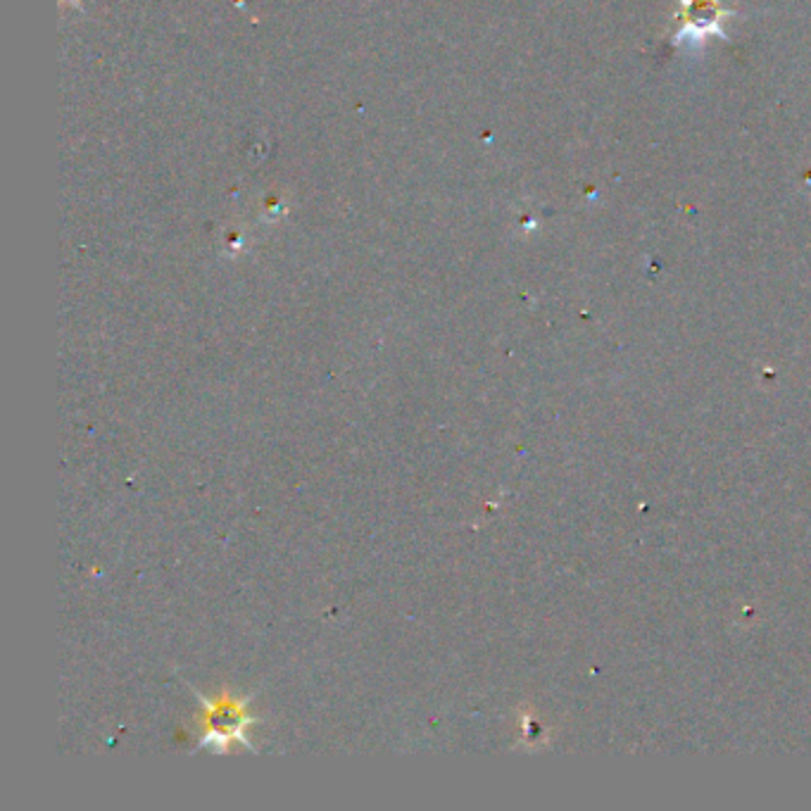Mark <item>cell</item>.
<instances>
[{
	"label": "cell",
	"mask_w": 811,
	"mask_h": 811,
	"mask_svg": "<svg viewBox=\"0 0 811 811\" xmlns=\"http://www.w3.org/2000/svg\"><path fill=\"white\" fill-rule=\"evenodd\" d=\"M205 745L224 750L231 740H246V728L252 719L246 714V700H236L231 694H221L219 700H205Z\"/></svg>",
	"instance_id": "obj_2"
},
{
	"label": "cell",
	"mask_w": 811,
	"mask_h": 811,
	"mask_svg": "<svg viewBox=\"0 0 811 811\" xmlns=\"http://www.w3.org/2000/svg\"><path fill=\"white\" fill-rule=\"evenodd\" d=\"M735 15V10L724 5V0H681L674 15L676 29L671 34L674 46H690L702 48L709 36H719L728 41L724 31V19Z\"/></svg>",
	"instance_id": "obj_1"
}]
</instances>
